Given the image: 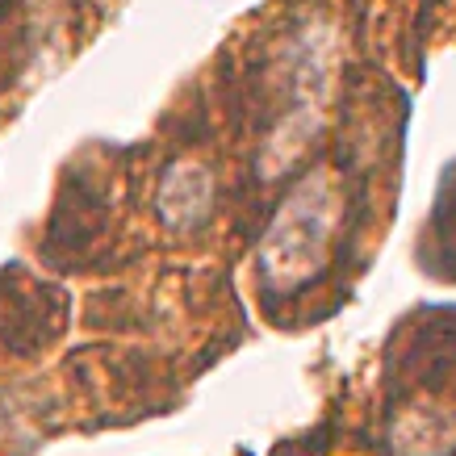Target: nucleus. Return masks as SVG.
<instances>
[{"label":"nucleus","mask_w":456,"mask_h":456,"mask_svg":"<svg viewBox=\"0 0 456 456\" xmlns=\"http://www.w3.org/2000/svg\"><path fill=\"white\" fill-rule=\"evenodd\" d=\"M335 222H339V193L331 176H310L285 197V206L260 239V268L273 289H297L302 281L314 277L327 260Z\"/></svg>","instance_id":"1"},{"label":"nucleus","mask_w":456,"mask_h":456,"mask_svg":"<svg viewBox=\"0 0 456 456\" xmlns=\"http://www.w3.org/2000/svg\"><path fill=\"white\" fill-rule=\"evenodd\" d=\"M209 197H214V184H209L206 167L176 164L164 176V189H159V214L167 218V226L193 231V226H201V218L209 214Z\"/></svg>","instance_id":"2"}]
</instances>
